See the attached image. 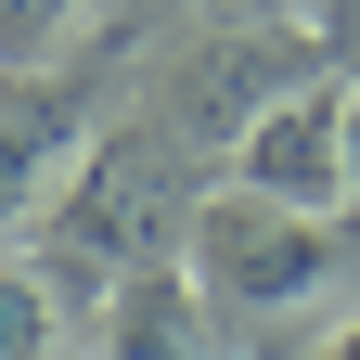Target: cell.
<instances>
[{
  "mask_svg": "<svg viewBox=\"0 0 360 360\" xmlns=\"http://www.w3.org/2000/svg\"><path fill=\"white\" fill-rule=\"evenodd\" d=\"M180 245H193V283L219 309H245V322H283L335 283V219H296V206H257V193H193L180 219Z\"/></svg>",
  "mask_w": 360,
  "mask_h": 360,
  "instance_id": "cell-1",
  "label": "cell"
},
{
  "mask_svg": "<svg viewBox=\"0 0 360 360\" xmlns=\"http://www.w3.org/2000/svg\"><path fill=\"white\" fill-rule=\"evenodd\" d=\"M155 219H167L155 142H103L90 167H65V193H52V270H77V283H142V232Z\"/></svg>",
  "mask_w": 360,
  "mask_h": 360,
  "instance_id": "cell-2",
  "label": "cell"
},
{
  "mask_svg": "<svg viewBox=\"0 0 360 360\" xmlns=\"http://www.w3.org/2000/svg\"><path fill=\"white\" fill-rule=\"evenodd\" d=\"M232 193L347 232V90H283V103L232 142Z\"/></svg>",
  "mask_w": 360,
  "mask_h": 360,
  "instance_id": "cell-3",
  "label": "cell"
},
{
  "mask_svg": "<svg viewBox=\"0 0 360 360\" xmlns=\"http://www.w3.org/2000/svg\"><path fill=\"white\" fill-rule=\"evenodd\" d=\"M77 142H90V103L77 90H0V232H13V219H39L65 193V167H77Z\"/></svg>",
  "mask_w": 360,
  "mask_h": 360,
  "instance_id": "cell-4",
  "label": "cell"
},
{
  "mask_svg": "<svg viewBox=\"0 0 360 360\" xmlns=\"http://www.w3.org/2000/svg\"><path fill=\"white\" fill-rule=\"evenodd\" d=\"M283 90H296V77H283V52L245 26V52H219V65H193V77H180V129H206V142H245V129L283 103Z\"/></svg>",
  "mask_w": 360,
  "mask_h": 360,
  "instance_id": "cell-5",
  "label": "cell"
},
{
  "mask_svg": "<svg viewBox=\"0 0 360 360\" xmlns=\"http://www.w3.org/2000/svg\"><path fill=\"white\" fill-rule=\"evenodd\" d=\"M116 360H193V347H180V283H167V270L116 283Z\"/></svg>",
  "mask_w": 360,
  "mask_h": 360,
  "instance_id": "cell-6",
  "label": "cell"
},
{
  "mask_svg": "<svg viewBox=\"0 0 360 360\" xmlns=\"http://www.w3.org/2000/svg\"><path fill=\"white\" fill-rule=\"evenodd\" d=\"M65 39H77V0H0V77H52Z\"/></svg>",
  "mask_w": 360,
  "mask_h": 360,
  "instance_id": "cell-7",
  "label": "cell"
},
{
  "mask_svg": "<svg viewBox=\"0 0 360 360\" xmlns=\"http://www.w3.org/2000/svg\"><path fill=\"white\" fill-rule=\"evenodd\" d=\"M65 335H52V283L39 270H0V360H52Z\"/></svg>",
  "mask_w": 360,
  "mask_h": 360,
  "instance_id": "cell-8",
  "label": "cell"
},
{
  "mask_svg": "<svg viewBox=\"0 0 360 360\" xmlns=\"http://www.w3.org/2000/svg\"><path fill=\"white\" fill-rule=\"evenodd\" d=\"M347 232H360V77H347Z\"/></svg>",
  "mask_w": 360,
  "mask_h": 360,
  "instance_id": "cell-9",
  "label": "cell"
},
{
  "mask_svg": "<svg viewBox=\"0 0 360 360\" xmlns=\"http://www.w3.org/2000/svg\"><path fill=\"white\" fill-rule=\"evenodd\" d=\"M193 13H232V26H270L283 0H193Z\"/></svg>",
  "mask_w": 360,
  "mask_h": 360,
  "instance_id": "cell-10",
  "label": "cell"
},
{
  "mask_svg": "<svg viewBox=\"0 0 360 360\" xmlns=\"http://www.w3.org/2000/svg\"><path fill=\"white\" fill-rule=\"evenodd\" d=\"M322 360H360V322H347V335H335V347H322Z\"/></svg>",
  "mask_w": 360,
  "mask_h": 360,
  "instance_id": "cell-11",
  "label": "cell"
}]
</instances>
